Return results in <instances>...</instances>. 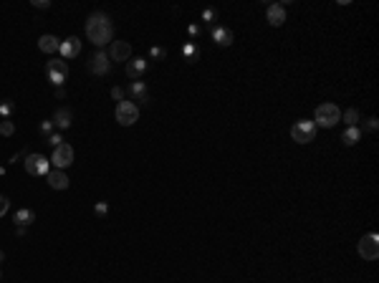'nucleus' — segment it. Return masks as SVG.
<instances>
[{
	"mask_svg": "<svg viewBox=\"0 0 379 283\" xmlns=\"http://www.w3.org/2000/svg\"><path fill=\"white\" fill-rule=\"evenodd\" d=\"M114 36V26H111V18L101 11L91 13L89 21H86V38L94 43V46H104L109 43Z\"/></svg>",
	"mask_w": 379,
	"mask_h": 283,
	"instance_id": "f257e3e1",
	"label": "nucleus"
},
{
	"mask_svg": "<svg viewBox=\"0 0 379 283\" xmlns=\"http://www.w3.org/2000/svg\"><path fill=\"white\" fill-rule=\"evenodd\" d=\"M339 121H341V109H339L336 104L326 101V104L316 106V114H313V124H316V126L331 129V126H336Z\"/></svg>",
	"mask_w": 379,
	"mask_h": 283,
	"instance_id": "f03ea898",
	"label": "nucleus"
},
{
	"mask_svg": "<svg viewBox=\"0 0 379 283\" xmlns=\"http://www.w3.org/2000/svg\"><path fill=\"white\" fill-rule=\"evenodd\" d=\"M26 172L33 175V177H46L51 172V160H46L43 155H26V162H23Z\"/></svg>",
	"mask_w": 379,
	"mask_h": 283,
	"instance_id": "7ed1b4c3",
	"label": "nucleus"
},
{
	"mask_svg": "<svg viewBox=\"0 0 379 283\" xmlns=\"http://www.w3.org/2000/svg\"><path fill=\"white\" fill-rule=\"evenodd\" d=\"M291 136H293V142H298V145H308V142H313V136H316V124L308 121V119H301L291 126Z\"/></svg>",
	"mask_w": 379,
	"mask_h": 283,
	"instance_id": "20e7f679",
	"label": "nucleus"
},
{
	"mask_svg": "<svg viewBox=\"0 0 379 283\" xmlns=\"http://www.w3.org/2000/svg\"><path fill=\"white\" fill-rule=\"evenodd\" d=\"M139 119V106L134 101H119L116 104V121L121 126H132Z\"/></svg>",
	"mask_w": 379,
	"mask_h": 283,
	"instance_id": "39448f33",
	"label": "nucleus"
},
{
	"mask_svg": "<svg viewBox=\"0 0 379 283\" xmlns=\"http://www.w3.org/2000/svg\"><path fill=\"white\" fill-rule=\"evenodd\" d=\"M359 255L364 260H376L379 258V235L376 233H369L359 240Z\"/></svg>",
	"mask_w": 379,
	"mask_h": 283,
	"instance_id": "423d86ee",
	"label": "nucleus"
},
{
	"mask_svg": "<svg viewBox=\"0 0 379 283\" xmlns=\"http://www.w3.org/2000/svg\"><path fill=\"white\" fill-rule=\"evenodd\" d=\"M51 165H53L56 170L71 167V165H74V150H71V145H66V142H64L61 147H56L53 155H51Z\"/></svg>",
	"mask_w": 379,
	"mask_h": 283,
	"instance_id": "0eeeda50",
	"label": "nucleus"
},
{
	"mask_svg": "<svg viewBox=\"0 0 379 283\" xmlns=\"http://www.w3.org/2000/svg\"><path fill=\"white\" fill-rule=\"evenodd\" d=\"M89 71L96 74V76H106V74L111 71V58H109V53H106V51H96V53L91 56V61H89Z\"/></svg>",
	"mask_w": 379,
	"mask_h": 283,
	"instance_id": "6e6552de",
	"label": "nucleus"
},
{
	"mask_svg": "<svg viewBox=\"0 0 379 283\" xmlns=\"http://www.w3.org/2000/svg\"><path fill=\"white\" fill-rule=\"evenodd\" d=\"M147 68H149V61H147V58H129V61L124 63V74H127L132 81H139Z\"/></svg>",
	"mask_w": 379,
	"mask_h": 283,
	"instance_id": "1a4fd4ad",
	"label": "nucleus"
},
{
	"mask_svg": "<svg viewBox=\"0 0 379 283\" xmlns=\"http://www.w3.org/2000/svg\"><path fill=\"white\" fill-rule=\"evenodd\" d=\"M109 58L111 61H129L132 58V46L127 41H111V48H109Z\"/></svg>",
	"mask_w": 379,
	"mask_h": 283,
	"instance_id": "9d476101",
	"label": "nucleus"
},
{
	"mask_svg": "<svg viewBox=\"0 0 379 283\" xmlns=\"http://www.w3.org/2000/svg\"><path fill=\"white\" fill-rule=\"evenodd\" d=\"M58 53H61V58H76V56L81 53V38L71 36V38L61 41V46H58Z\"/></svg>",
	"mask_w": 379,
	"mask_h": 283,
	"instance_id": "9b49d317",
	"label": "nucleus"
},
{
	"mask_svg": "<svg viewBox=\"0 0 379 283\" xmlns=\"http://www.w3.org/2000/svg\"><path fill=\"white\" fill-rule=\"evenodd\" d=\"M266 18H268V23L271 26H283L286 23V8H283V3H271L268 6V11H266Z\"/></svg>",
	"mask_w": 379,
	"mask_h": 283,
	"instance_id": "f8f14e48",
	"label": "nucleus"
},
{
	"mask_svg": "<svg viewBox=\"0 0 379 283\" xmlns=\"http://www.w3.org/2000/svg\"><path fill=\"white\" fill-rule=\"evenodd\" d=\"M46 182H48L53 190H66V187L71 185V180L66 177V172H64V170H51V172L46 175Z\"/></svg>",
	"mask_w": 379,
	"mask_h": 283,
	"instance_id": "ddd939ff",
	"label": "nucleus"
},
{
	"mask_svg": "<svg viewBox=\"0 0 379 283\" xmlns=\"http://www.w3.org/2000/svg\"><path fill=\"white\" fill-rule=\"evenodd\" d=\"M127 94H129L134 101H142V104L149 101V94H147V86H144L142 79H139V81H132V84L127 86Z\"/></svg>",
	"mask_w": 379,
	"mask_h": 283,
	"instance_id": "4468645a",
	"label": "nucleus"
},
{
	"mask_svg": "<svg viewBox=\"0 0 379 283\" xmlns=\"http://www.w3.org/2000/svg\"><path fill=\"white\" fill-rule=\"evenodd\" d=\"M210 36H213V41H215L218 46H230V43H233V31L225 28V26H215Z\"/></svg>",
	"mask_w": 379,
	"mask_h": 283,
	"instance_id": "2eb2a0df",
	"label": "nucleus"
},
{
	"mask_svg": "<svg viewBox=\"0 0 379 283\" xmlns=\"http://www.w3.org/2000/svg\"><path fill=\"white\" fill-rule=\"evenodd\" d=\"M58 46H61V41H58L56 36H51V33H46V36L38 38V48H41L43 53H56Z\"/></svg>",
	"mask_w": 379,
	"mask_h": 283,
	"instance_id": "dca6fc26",
	"label": "nucleus"
},
{
	"mask_svg": "<svg viewBox=\"0 0 379 283\" xmlns=\"http://www.w3.org/2000/svg\"><path fill=\"white\" fill-rule=\"evenodd\" d=\"M16 223H18L21 228H28V225L36 223V213H33L31 207H21V210L16 213Z\"/></svg>",
	"mask_w": 379,
	"mask_h": 283,
	"instance_id": "f3484780",
	"label": "nucleus"
},
{
	"mask_svg": "<svg viewBox=\"0 0 379 283\" xmlns=\"http://www.w3.org/2000/svg\"><path fill=\"white\" fill-rule=\"evenodd\" d=\"M359 139H361V129H359V126H349V129L341 134V142H344L346 147H354Z\"/></svg>",
	"mask_w": 379,
	"mask_h": 283,
	"instance_id": "a211bd4d",
	"label": "nucleus"
},
{
	"mask_svg": "<svg viewBox=\"0 0 379 283\" xmlns=\"http://www.w3.org/2000/svg\"><path fill=\"white\" fill-rule=\"evenodd\" d=\"M53 126L69 129V126H71V111H69V109H58V111L53 114Z\"/></svg>",
	"mask_w": 379,
	"mask_h": 283,
	"instance_id": "6ab92c4d",
	"label": "nucleus"
},
{
	"mask_svg": "<svg viewBox=\"0 0 379 283\" xmlns=\"http://www.w3.org/2000/svg\"><path fill=\"white\" fill-rule=\"evenodd\" d=\"M46 71H58V74L69 76V63L61 61V58H56V61H48V63H46Z\"/></svg>",
	"mask_w": 379,
	"mask_h": 283,
	"instance_id": "aec40b11",
	"label": "nucleus"
},
{
	"mask_svg": "<svg viewBox=\"0 0 379 283\" xmlns=\"http://www.w3.org/2000/svg\"><path fill=\"white\" fill-rule=\"evenodd\" d=\"M182 56H184L187 61H195V56H198V46H195L193 41L184 43V46H182Z\"/></svg>",
	"mask_w": 379,
	"mask_h": 283,
	"instance_id": "412c9836",
	"label": "nucleus"
},
{
	"mask_svg": "<svg viewBox=\"0 0 379 283\" xmlns=\"http://www.w3.org/2000/svg\"><path fill=\"white\" fill-rule=\"evenodd\" d=\"M0 134H3V136H13L16 134V124L11 119H3V121H0Z\"/></svg>",
	"mask_w": 379,
	"mask_h": 283,
	"instance_id": "4be33fe9",
	"label": "nucleus"
},
{
	"mask_svg": "<svg viewBox=\"0 0 379 283\" xmlns=\"http://www.w3.org/2000/svg\"><path fill=\"white\" fill-rule=\"evenodd\" d=\"M46 74H48V81H51L53 86L64 89V81H66V76H64V74H58V71H46Z\"/></svg>",
	"mask_w": 379,
	"mask_h": 283,
	"instance_id": "5701e85b",
	"label": "nucleus"
},
{
	"mask_svg": "<svg viewBox=\"0 0 379 283\" xmlns=\"http://www.w3.org/2000/svg\"><path fill=\"white\" fill-rule=\"evenodd\" d=\"M344 121H346L349 126H356V121H359V111H356V109H346V111H344Z\"/></svg>",
	"mask_w": 379,
	"mask_h": 283,
	"instance_id": "b1692460",
	"label": "nucleus"
},
{
	"mask_svg": "<svg viewBox=\"0 0 379 283\" xmlns=\"http://www.w3.org/2000/svg\"><path fill=\"white\" fill-rule=\"evenodd\" d=\"M53 129H56V126H53V119H46V121H41V134H43L46 139L53 134Z\"/></svg>",
	"mask_w": 379,
	"mask_h": 283,
	"instance_id": "393cba45",
	"label": "nucleus"
},
{
	"mask_svg": "<svg viewBox=\"0 0 379 283\" xmlns=\"http://www.w3.org/2000/svg\"><path fill=\"white\" fill-rule=\"evenodd\" d=\"M13 101H3V104H0V116H3V119H8L11 114H13Z\"/></svg>",
	"mask_w": 379,
	"mask_h": 283,
	"instance_id": "a878e982",
	"label": "nucleus"
},
{
	"mask_svg": "<svg viewBox=\"0 0 379 283\" xmlns=\"http://www.w3.org/2000/svg\"><path fill=\"white\" fill-rule=\"evenodd\" d=\"M48 145H51L53 150H56V147H61V145H64V136H61L58 131H53V134L48 136Z\"/></svg>",
	"mask_w": 379,
	"mask_h": 283,
	"instance_id": "bb28decb",
	"label": "nucleus"
},
{
	"mask_svg": "<svg viewBox=\"0 0 379 283\" xmlns=\"http://www.w3.org/2000/svg\"><path fill=\"white\" fill-rule=\"evenodd\" d=\"M218 18V11L215 8H208V11H203V23H213Z\"/></svg>",
	"mask_w": 379,
	"mask_h": 283,
	"instance_id": "cd10ccee",
	"label": "nucleus"
},
{
	"mask_svg": "<svg viewBox=\"0 0 379 283\" xmlns=\"http://www.w3.org/2000/svg\"><path fill=\"white\" fill-rule=\"evenodd\" d=\"M124 94H127V91H124L121 86H114V89H111V96L116 99V104H119V101H124Z\"/></svg>",
	"mask_w": 379,
	"mask_h": 283,
	"instance_id": "c85d7f7f",
	"label": "nucleus"
},
{
	"mask_svg": "<svg viewBox=\"0 0 379 283\" xmlns=\"http://www.w3.org/2000/svg\"><path fill=\"white\" fill-rule=\"evenodd\" d=\"M94 213H96V215H101V218H104V215H106V213H109V205H106V202H96V205H94Z\"/></svg>",
	"mask_w": 379,
	"mask_h": 283,
	"instance_id": "c756f323",
	"label": "nucleus"
},
{
	"mask_svg": "<svg viewBox=\"0 0 379 283\" xmlns=\"http://www.w3.org/2000/svg\"><path fill=\"white\" fill-rule=\"evenodd\" d=\"M8 207H11V202H8V197H6V195H0V218H3V215L8 213Z\"/></svg>",
	"mask_w": 379,
	"mask_h": 283,
	"instance_id": "7c9ffc66",
	"label": "nucleus"
},
{
	"mask_svg": "<svg viewBox=\"0 0 379 283\" xmlns=\"http://www.w3.org/2000/svg\"><path fill=\"white\" fill-rule=\"evenodd\" d=\"M149 56H152V58H164V56H167V51H164V48H159V46H154V48L149 51Z\"/></svg>",
	"mask_w": 379,
	"mask_h": 283,
	"instance_id": "2f4dec72",
	"label": "nucleus"
},
{
	"mask_svg": "<svg viewBox=\"0 0 379 283\" xmlns=\"http://www.w3.org/2000/svg\"><path fill=\"white\" fill-rule=\"evenodd\" d=\"M187 33H190V38H198V36H200V26H198V23H193V26L187 28Z\"/></svg>",
	"mask_w": 379,
	"mask_h": 283,
	"instance_id": "473e14b6",
	"label": "nucleus"
},
{
	"mask_svg": "<svg viewBox=\"0 0 379 283\" xmlns=\"http://www.w3.org/2000/svg\"><path fill=\"white\" fill-rule=\"evenodd\" d=\"M33 8H41V11H46V8H51V3H48V0H33Z\"/></svg>",
	"mask_w": 379,
	"mask_h": 283,
	"instance_id": "72a5a7b5",
	"label": "nucleus"
},
{
	"mask_svg": "<svg viewBox=\"0 0 379 283\" xmlns=\"http://www.w3.org/2000/svg\"><path fill=\"white\" fill-rule=\"evenodd\" d=\"M366 126H369V129H371V131H374V129H376V126H379V121H376V116H371V119H369V124H366Z\"/></svg>",
	"mask_w": 379,
	"mask_h": 283,
	"instance_id": "f704fd0d",
	"label": "nucleus"
},
{
	"mask_svg": "<svg viewBox=\"0 0 379 283\" xmlns=\"http://www.w3.org/2000/svg\"><path fill=\"white\" fill-rule=\"evenodd\" d=\"M3 258H6V253H3V250H0V263H3Z\"/></svg>",
	"mask_w": 379,
	"mask_h": 283,
	"instance_id": "c9c22d12",
	"label": "nucleus"
}]
</instances>
